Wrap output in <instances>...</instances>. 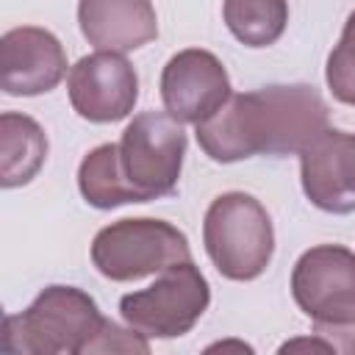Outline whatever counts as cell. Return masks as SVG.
Returning a JSON list of instances; mask_svg holds the SVG:
<instances>
[{"mask_svg": "<svg viewBox=\"0 0 355 355\" xmlns=\"http://www.w3.org/2000/svg\"><path fill=\"white\" fill-rule=\"evenodd\" d=\"M108 352H141V355H147L150 352V344H147V336L139 333L136 327L125 330L116 322L105 319V324L97 333L89 355H108Z\"/></svg>", "mask_w": 355, "mask_h": 355, "instance_id": "e0dca14e", "label": "cell"}, {"mask_svg": "<svg viewBox=\"0 0 355 355\" xmlns=\"http://www.w3.org/2000/svg\"><path fill=\"white\" fill-rule=\"evenodd\" d=\"M211 286L194 261H180L161 272V277L119 300V313L128 327H136L147 338L186 336L208 311Z\"/></svg>", "mask_w": 355, "mask_h": 355, "instance_id": "52a82bcc", "label": "cell"}, {"mask_svg": "<svg viewBox=\"0 0 355 355\" xmlns=\"http://www.w3.org/2000/svg\"><path fill=\"white\" fill-rule=\"evenodd\" d=\"M202 244L227 280H255L266 272L275 252L272 216L247 191L219 194L202 219Z\"/></svg>", "mask_w": 355, "mask_h": 355, "instance_id": "3957f363", "label": "cell"}, {"mask_svg": "<svg viewBox=\"0 0 355 355\" xmlns=\"http://www.w3.org/2000/svg\"><path fill=\"white\" fill-rule=\"evenodd\" d=\"M158 89L166 114L178 122L200 125L227 103L230 78L225 64L211 50L186 47L166 61Z\"/></svg>", "mask_w": 355, "mask_h": 355, "instance_id": "9c48e42d", "label": "cell"}, {"mask_svg": "<svg viewBox=\"0 0 355 355\" xmlns=\"http://www.w3.org/2000/svg\"><path fill=\"white\" fill-rule=\"evenodd\" d=\"M186 144L183 122L166 111H144L128 122L116 150L119 175L133 202H150L178 189Z\"/></svg>", "mask_w": 355, "mask_h": 355, "instance_id": "277c9868", "label": "cell"}, {"mask_svg": "<svg viewBox=\"0 0 355 355\" xmlns=\"http://www.w3.org/2000/svg\"><path fill=\"white\" fill-rule=\"evenodd\" d=\"M324 80L338 103L355 105V11L347 17L341 39L327 55Z\"/></svg>", "mask_w": 355, "mask_h": 355, "instance_id": "2e32d148", "label": "cell"}, {"mask_svg": "<svg viewBox=\"0 0 355 355\" xmlns=\"http://www.w3.org/2000/svg\"><path fill=\"white\" fill-rule=\"evenodd\" d=\"M105 316L94 297L75 286H47L22 313H8L0 333L3 352L89 355Z\"/></svg>", "mask_w": 355, "mask_h": 355, "instance_id": "7a4b0ae2", "label": "cell"}, {"mask_svg": "<svg viewBox=\"0 0 355 355\" xmlns=\"http://www.w3.org/2000/svg\"><path fill=\"white\" fill-rule=\"evenodd\" d=\"M222 17L244 47H269L288 25V0H225Z\"/></svg>", "mask_w": 355, "mask_h": 355, "instance_id": "5bb4252c", "label": "cell"}, {"mask_svg": "<svg viewBox=\"0 0 355 355\" xmlns=\"http://www.w3.org/2000/svg\"><path fill=\"white\" fill-rule=\"evenodd\" d=\"M67 75V53L55 33L36 25H19L0 39V86L11 97H36L53 92Z\"/></svg>", "mask_w": 355, "mask_h": 355, "instance_id": "30bf717a", "label": "cell"}, {"mask_svg": "<svg viewBox=\"0 0 355 355\" xmlns=\"http://www.w3.org/2000/svg\"><path fill=\"white\" fill-rule=\"evenodd\" d=\"M78 189H80L83 200L100 211H111V208L133 202V197L119 175V150L114 141L97 144L94 150H89L83 155V161L78 166Z\"/></svg>", "mask_w": 355, "mask_h": 355, "instance_id": "9a60e30c", "label": "cell"}, {"mask_svg": "<svg viewBox=\"0 0 355 355\" xmlns=\"http://www.w3.org/2000/svg\"><path fill=\"white\" fill-rule=\"evenodd\" d=\"M322 349V352H338L336 347H333V341H327L324 336H319L316 333V338H294V341H286L283 347H280V352H294V349Z\"/></svg>", "mask_w": 355, "mask_h": 355, "instance_id": "ac0fdd59", "label": "cell"}, {"mask_svg": "<svg viewBox=\"0 0 355 355\" xmlns=\"http://www.w3.org/2000/svg\"><path fill=\"white\" fill-rule=\"evenodd\" d=\"M191 261V247L183 230L172 222L153 216L119 219L97 230L92 241L94 269L114 280L130 283L147 275H161L164 269Z\"/></svg>", "mask_w": 355, "mask_h": 355, "instance_id": "5b68a950", "label": "cell"}, {"mask_svg": "<svg viewBox=\"0 0 355 355\" xmlns=\"http://www.w3.org/2000/svg\"><path fill=\"white\" fill-rule=\"evenodd\" d=\"M330 341H333V347H336L338 352L355 355V324L347 327V330H341V333H336V336H330Z\"/></svg>", "mask_w": 355, "mask_h": 355, "instance_id": "d6986e66", "label": "cell"}, {"mask_svg": "<svg viewBox=\"0 0 355 355\" xmlns=\"http://www.w3.org/2000/svg\"><path fill=\"white\" fill-rule=\"evenodd\" d=\"M47 158V136L42 125L17 111L0 114V186L17 189L31 183Z\"/></svg>", "mask_w": 355, "mask_h": 355, "instance_id": "4fadbf2b", "label": "cell"}, {"mask_svg": "<svg viewBox=\"0 0 355 355\" xmlns=\"http://www.w3.org/2000/svg\"><path fill=\"white\" fill-rule=\"evenodd\" d=\"M67 92L80 119L108 125L133 111L139 100V75L122 53L97 50L69 67Z\"/></svg>", "mask_w": 355, "mask_h": 355, "instance_id": "ba28073f", "label": "cell"}, {"mask_svg": "<svg viewBox=\"0 0 355 355\" xmlns=\"http://www.w3.org/2000/svg\"><path fill=\"white\" fill-rule=\"evenodd\" d=\"M291 297L313 322L316 333L330 336L355 324V252L344 244H316L291 269Z\"/></svg>", "mask_w": 355, "mask_h": 355, "instance_id": "8992f818", "label": "cell"}, {"mask_svg": "<svg viewBox=\"0 0 355 355\" xmlns=\"http://www.w3.org/2000/svg\"><path fill=\"white\" fill-rule=\"evenodd\" d=\"M302 191L319 211L355 214V133L327 128L300 153Z\"/></svg>", "mask_w": 355, "mask_h": 355, "instance_id": "8fae6325", "label": "cell"}, {"mask_svg": "<svg viewBox=\"0 0 355 355\" xmlns=\"http://www.w3.org/2000/svg\"><path fill=\"white\" fill-rule=\"evenodd\" d=\"M330 128L327 103L311 83H275L230 94L227 103L194 125L200 150L216 164L252 155H300Z\"/></svg>", "mask_w": 355, "mask_h": 355, "instance_id": "6da1fadb", "label": "cell"}, {"mask_svg": "<svg viewBox=\"0 0 355 355\" xmlns=\"http://www.w3.org/2000/svg\"><path fill=\"white\" fill-rule=\"evenodd\" d=\"M78 25L97 50L130 53L158 36L153 0H78Z\"/></svg>", "mask_w": 355, "mask_h": 355, "instance_id": "7c38bea8", "label": "cell"}]
</instances>
